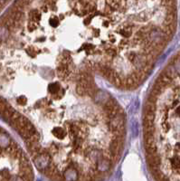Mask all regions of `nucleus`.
<instances>
[{"instance_id":"obj_1","label":"nucleus","mask_w":180,"mask_h":181,"mask_svg":"<svg viewBox=\"0 0 180 181\" xmlns=\"http://www.w3.org/2000/svg\"><path fill=\"white\" fill-rule=\"evenodd\" d=\"M1 42L11 49L9 74L17 94L0 114L25 141L34 167L55 181L103 179L123 152L126 119L118 101L99 85L102 79L56 63L31 44Z\"/></svg>"},{"instance_id":"obj_2","label":"nucleus","mask_w":180,"mask_h":181,"mask_svg":"<svg viewBox=\"0 0 180 181\" xmlns=\"http://www.w3.org/2000/svg\"><path fill=\"white\" fill-rule=\"evenodd\" d=\"M26 19L111 87L145 81L176 27V0H17Z\"/></svg>"},{"instance_id":"obj_3","label":"nucleus","mask_w":180,"mask_h":181,"mask_svg":"<svg viewBox=\"0 0 180 181\" xmlns=\"http://www.w3.org/2000/svg\"><path fill=\"white\" fill-rule=\"evenodd\" d=\"M143 145L156 181H180V50L152 84L142 114Z\"/></svg>"}]
</instances>
